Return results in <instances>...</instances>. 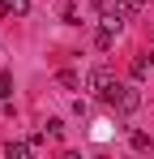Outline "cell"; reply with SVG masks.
Instances as JSON below:
<instances>
[{"instance_id":"6da1fadb","label":"cell","mask_w":154,"mask_h":159,"mask_svg":"<svg viewBox=\"0 0 154 159\" xmlns=\"http://www.w3.org/2000/svg\"><path fill=\"white\" fill-rule=\"evenodd\" d=\"M103 99L116 107V112H124V116H128V112L141 107V90H137V86H124V82H116L111 90H103Z\"/></svg>"},{"instance_id":"7a4b0ae2","label":"cell","mask_w":154,"mask_h":159,"mask_svg":"<svg viewBox=\"0 0 154 159\" xmlns=\"http://www.w3.org/2000/svg\"><path fill=\"white\" fill-rule=\"evenodd\" d=\"M86 86H90L94 95H103V90H111V86H116V73H111L107 65H99V69H90V78H86Z\"/></svg>"},{"instance_id":"3957f363","label":"cell","mask_w":154,"mask_h":159,"mask_svg":"<svg viewBox=\"0 0 154 159\" xmlns=\"http://www.w3.org/2000/svg\"><path fill=\"white\" fill-rule=\"evenodd\" d=\"M0 13H13V17H26V13H30V0H0Z\"/></svg>"},{"instance_id":"277c9868","label":"cell","mask_w":154,"mask_h":159,"mask_svg":"<svg viewBox=\"0 0 154 159\" xmlns=\"http://www.w3.org/2000/svg\"><path fill=\"white\" fill-rule=\"evenodd\" d=\"M128 146H133V151H150L154 142H150V133H146V129H133V133H128Z\"/></svg>"},{"instance_id":"5b68a950","label":"cell","mask_w":154,"mask_h":159,"mask_svg":"<svg viewBox=\"0 0 154 159\" xmlns=\"http://www.w3.org/2000/svg\"><path fill=\"white\" fill-rule=\"evenodd\" d=\"M150 65H154V52H150V56H137V60H133V78L141 82L146 73H150Z\"/></svg>"},{"instance_id":"8992f818","label":"cell","mask_w":154,"mask_h":159,"mask_svg":"<svg viewBox=\"0 0 154 159\" xmlns=\"http://www.w3.org/2000/svg\"><path fill=\"white\" fill-rule=\"evenodd\" d=\"M30 151H34L30 142H9V146H4V155H9V159H26Z\"/></svg>"},{"instance_id":"52a82bcc","label":"cell","mask_w":154,"mask_h":159,"mask_svg":"<svg viewBox=\"0 0 154 159\" xmlns=\"http://www.w3.org/2000/svg\"><path fill=\"white\" fill-rule=\"evenodd\" d=\"M111 39H116V30H107V26H103L99 34H94V48H99V52H107V48H111Z\"/></svg>"},{"instance_id":"ba28073f","label":"cell","mask_w":154,"mask_h":159,"mask_svg":"<svg viewBox=\"0 0 154 159\" xmlns=\"http://www.w3.org/2000/svg\"><path fill=\"white\" fill-rule=\"evenodd\" d=\"M13 95V73H0V99Z\"/></svg>"},{"instance_id":"9c48e42d","label":"cell","mask_w":154,"mask_h":159,"mask_svg":"<svg viewBox=\"0 0 154 159\" xmlns=\"http://www.w3.org/2000/svg\"><path fill=\"white\" fill-rule=\"evenodd\" d=\"M56 78H60V86H77V73H73V69H60Z\"/></svg>"}]
</instances>
